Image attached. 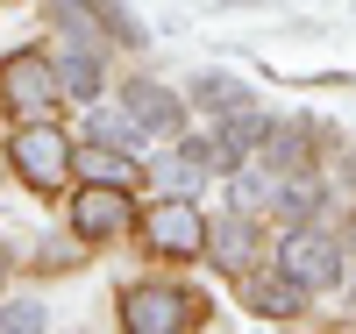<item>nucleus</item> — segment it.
<instances>
[{"instance_id": "nucleus-9", "label": "nucleus", "mask_w": 356, "mask_h": 334, "mask_svg": "<svg viewBox=\"0 0 356 334\" xmlns=\"http://www.w3.org/2000/svg\"><path fill=\"white\" fill-rule=\"evenodd\" d=\"M79 28V43L65 50V57H57V78H65V93L72 100H100V78H107V50L93 43V36H86V22H72Z\"/></svg>"}, {"instance_id": "nucleus-14", "label": "nucleus", "mask_w": 356, "mask_h": 334, "mask_svg": "<svg viewBox=\"0 0 356 334\" xmlns=\"http://www.w3.org/2000/svg\"><path fill=\"white\" fill-rule=\"evenodd\" d=\"M200 107H207V114H235V107H250V93H243L228 72H207V78H200Z\"/></svg>"}, {"instance_id": "nucleus-1", "label": "nucleus", "mask_w": 356, "mask_h": 334, "mask_svg": "<svg viewBox=\"0 0 356 334\" xmlns=\"http://www.w3.org/2000/svg\"><path fill=\"white\" fill-rule=\"evenodd\" d=\"M0 100H8L22 121H50V107L65 100L57 57H43V50H15L8 65H0Z\"/></svg>"}, {"instance_id": "nucleus-3", "label": "nucleus", "mask_w": 356, "mask_h": 334, "mask_svg": "<svg viewBox=\"0 0 356 334\" xmlns=\"http://www.w3.org/2000/svg\"><path fill=\"white\" fill-rule=\"evenodd\" d=\"M8 157L22 171V185H36V192H57L72 178V135H57L50 121H22V135L8 142Z\"/></svg>"}, {"instance_id": "nucleus-2", "label": "nucleus", "mask_w": 356, "mask_h": 334, "mask_svg": "<svg viewBox=\"0 0 356 334\" xmlns=\"http://www.w3.org/2000/svg\"><path fill=\"white\" fill-rule=\"evenodd\" d=\"M143 242H150L157 256L207 263V214H200V199H186V192H164V199H157V214L143 221Z\"/></svg>"}, {"instance_id": "nucleus-12", "label": "nucleus", "mask_w": 356, "mask_h": 334, "mask_svg": "<svg viewBox=\"0 0 356 334\" xmlns=\"http://www.w3.org/2000/svg\"><path fill=\"white\" fill-rule=\"evenodd\" d=\"M86 142H114V149H143V142H150V128H143V121L122 107V114H100V100H93V121H86Z\"/></svg>"}, {"instance_id": "nucleus-16", "label": "nucleus", "mask_w": 356, "mask_h": 334, "mask_svg": "<svg viewBox=\"0 0 356 334\" xmlns=\"http://www.w3.org/2000/svg\"><path fill=\"white\" fill-rule=\"evenodd\" d=\"M0 278H8V263H0Z\"/></svg>"}, {"instance_id": "nucleus-4", "label": "nucleus", "mask_w": 356, "mask_h": 334, "mask_svg": "<svg viewBox=\"0 0 356 334\" xmlns=\"http://www.w3.org/2000/svg\"><path fill=\"white\" fill-rule=\"evenodd\" d=\"M278 270L292 285H307V292H335L342 285V242L328 228H292L285 249H278Z\"/></svg>"}, {"instance_id": "nucleus-11", "label": "nucleus", "mask_w": 356, "mask_h": 334, "mask_svg": "<svg viewBox=\"0 0 356 334\" xmlns=\"http://www.w3.org/2000/svg\"><path fill=\"white\" fill-rule=\"evenodd\" d=\"M150 185H157V192H186V199H193V192L207 185V164L193 157L186 142H178V149H164V157L150 164Z\"/></svg>"}, {"instance_id": "nucleus-5", "label": "nucleus", "mask_w": 356, "mask_h": 334, "mask_svg": "<svg viewBox=\"0 0 356 334\" xmlns=\"http://www.w3.org/2000/svg\"><path fill=\"white\" fill-rule=\"evenodd\" d=\"M193 299L186 292H171V285H136L122 292V327L129 334H178V327H193Z\"/></svg>"}, {"instance_id": "nucleus-15", "label": "nucleus", "mask_w": 356, "mask_h": 334, "mask_svg": "<svg viewBox=\"0 0 356 334\" xmlns=\"http://www.w3.org/2000/svg\"><path fill=\"white\" fill-rule=\"evenodd\" d=\"M43 327H50L43 299H8V306H0V334H43Z\"/></svg>"}, {"instance_id": "nucleus-13", "label": "nucleus", "mask_w": 356, "mask_h": 334, "mask_svg": "<svg viewBox=\"0 0 356 334\" xmlns=\"http://www.w3.org/2000/svg\"><path fill=\"white\" fill-rule=\"evenodd\" d=\"M86 185H136V164H129V149H114V142H86Z\"/></svg>"}, {"instance_id": "nucleus-7", "label": "nucleus", "mask_w": 356, "mask_h": 334, "mask_svg": "<svg viewBox=\"0 0 356 334\" xmlns=\"http://www.w3.org/2000/svg\"><path fill=\"white\" fill-rule=\"evenodd\" d=\"M72 228L86 235V242H114L129 228V199H122V185H86L79 199H72Z\"/></svg>"}, {"instance_id": "nucleus-8", "label": "nucleus", "mask_w": 356, "mask_h": 334, "mask_svg": "<svg viewBox=\"0 0 356 334\" xmlns=\"http://www.w3.org/2000/svg\"><path fill=\"white\" fill-rule=\"evenodd\" d=\"M250 256H257V221L243 206L221 214V221H207V263L214 270H250Z\"/></svg>"}, {"instance_id": "nucleus-6", "label": "nucleus", "mask_w": 356, "mask_h": 334, "mask_svg": "<svg viewBox=\"0 0 356 334\" xmlns=\"http://www.w3.org/2000/svg\"><path fill=\"white\" fill-rule=\"evenodd\" d=\"M122 107L150 128V142H178V135H186V107H178V93H164L157 78H129L122 85Z\"/></svg>"}, {"instance_id": "nucleus-10", "label": "nucleus", "mask_w": 356, "mask_h": 334, "mask_svg": "<svg viewBox=\"0 0 356 334\" xmlns=\"http://www.w3.org/2000/svg\"><path fill=\"white\" fill-rule=\"evenodd\" d=\"M307 299H314V292H307V285H292L285 270H271V278H250V285H243V306H250L257 320H300V313H307Z\"/></svg>"}]
</instances>
